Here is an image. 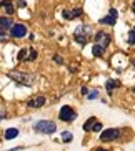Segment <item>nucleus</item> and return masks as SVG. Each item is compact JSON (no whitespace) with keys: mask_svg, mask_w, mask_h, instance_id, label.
Returning <instances> with one entry per match:
<instances>
[{"mask_svg":"<svg viewBox=\"0 0 135 151\" xmlns=\"http://www.w3.org/2000/svg\"><path fill=\"white\" fill-rule=\"evenodd\" d=\"M33 129H35L37 133H40V134H52V133H55L57 124H55L54 121H50V120H40V121H37V123L33 124Z\"/></svg>","mask_w":135,"mask_h":151,"instance_id":"f257e3e1","label":"nucleus"},{"mask_svg":"<svg viewBox=\"0 0 135 151\" xmlns=\"http://www.w3.org/2000/svg\"><path fill=\"white\" fill-rule=\"evenodd\" d=\"M90 33V27H87V25H82V27H78L75 30V33H73V38H75L77 43H80V45H85L87 43V38H89Z\"/></svg>","mask_w":135,"mask_h":151,"instance_id":"f03ea898","label":"nucleus"},{"mask_svg":"<svg viewBox=\"0 0 135 151\" xmlns=\"http://www.w3.org/2000/svg\"><path fill=\"white\" fill-rule=\"evenodd\" d=\"M59 118L62 121H65V123H72L77 118V113L72 106H62V110H60V113H59Z\"/></svg>","mask_w":135,"mask_h":151,"instance_id":"7ed1b4c3","label":"nucleus"},{"mask_svg":"<svg viewBox=\"0 0 135 151\" xmlns=\"http://www.w3.org/2000/svg\"><path fill=\"white\" fill-rule=\"evenodd\" d=\"M9 76L12 80L18 81V83H25V85H32L30 81L27 80H35L33 75H28V73H20V71H9Z\"/></svg>","mask_w":135,"mask_h":151,"instance_id":"20e7f679","label":"nucleus"},{"mask_svg":"<svg viewBox=\"0 0 135 151\" xmlns=\"http://www.w3.org/2000/svg\"><path fill=\"white\" fill-rule=\"evenodd\" d=\"M118 136H120V131L115 128H110L100 133V141H112V139H117Z\"/></svg>","mask_w":135,"mask_h":151,"instance_id":"39448f33","label":"nucleus"},{"mask_svg":"<svg viewBox=\"0 0 135 151\" xmlns=\"http://www.w3.org/2000/svg\"><path fill=\"white\" fill-rule=\"evenodd\" d=\"M10 33L15 38H22V37L27 35V27L23 23H14V27L10 28Z\"/></svg>","mask_w":135,"mask_h":151,"instance_id":"423d86ee","label":"nucleus"},{"mask_svg":"<svg viewBox=\"0 0 135 151\" xmlns=\"http://www.w3.org/2000/svg\"><path fill=\"white\" fill-rule=\"evenodd\" d=\"M115 22H117V10L115 9H110L107 17L100 18V23H104V25H115Z\"/></svg>","mask_w":135,"mask_h":151,"instance_id":"0eeeda50","label":"nucleus"},{"mask_svg":"<svg viewBox=\"0 0 135 151\" xmlns=\"http://www.w3.org/2000/svg\"><path fill=\"white\" fill-rule=\"evenodd\" d=\"M27 105L30 108H40V106H44V105H45V98L44 96H38V98H35V100H30Z\"/></svg>","mask_w":135,"mask_h":151,"instance_id":"6e6552de","label":"nucleus"},{"mask_svg":"<svg viewBox=\"0 0 135 151\" xmlns=\"http://www.w3.org/2000/svg\"><path fill=\"white\" fill-rule=\"evenodd\" d=\"M0 25H2V30H9V28L14 27V22L10 17H2L0 18Z\"/></svg>","mask_w":135,"mask_h":151,"instance_id":"1a4fd4ad","label":"nucleus"},{"mask_svg":"<svg viewBox=\"0 0 135 151\" xmlns=\"http://www.w3.org/2000/svg\"><path fill=\"white\" fill-rule=\"evenodd\" d=\"M104 52H105V47H104V45H100V43H95L94 48H92V53H94L95 57H102Z\"/></svg>","mask_w":135,"mask_h":151,"instance_id":"9d476101","label":"nucleus"},{"mask_svg":"<svg viewBox=\"0 0 135 151\" xmlns=\"http://www.w3.org/2000/svg\"><path fill=\"white\" fill-rule=\"evenodd\" d=\"M95 123H97V118H95V116H90L89 120L83 123V129H85V131H90V129L94 128V124H95Z\"/></svg>","mask_w":135,"mask_h":151,"instance_id":"9b49d317","label":"nucleus"},{"mask_svg":"<svg viewBox=\"0 0 135 151\" xmlns=\"http://www.w3.org/2000/svg\"><path fill=\"white\" fill-rule=\"evenodd\" d=\"M17 134H18V129L17 128H9V129H5L4 136L7 138V139H14V138H17Z\"/></svg>","mask_w":135,"mask_h":151,"instance_id":"f8f14e48","label":"nucleus"},{"mask_svg":"<svg viewBox=\"0 0 135 151\" xmlns=\"http://www.w3.org/2000/svg\"><path fill=\"white\" fill-rule=\"evenodd\" d=\"M2 7L5 9V12H7L9 15H12V14L15 12V10H14V5L10 4V2H7V0H2Z\"/></svg>","mask_w":135,"mask_h":151,"instance_id":"ddd939ff","label":"nucleus"},{"mask_svg":"<svg viewBox=\"0 0 135 151\" xmlns=\"http://www.w3.org/2000/svg\"><path fill=\"white\" fill-rule=\"evenodd\" d=\"M72 133H70V131H62V141L63 143H70L72 141Z\"/></svg>","mask_w":135,"mask_h":151,"instance_id":"4468645a","label":"nucleus"},{"mask_svg":"<svg viewBox=\"0 0 135 151\" xmlns=\"http://www.w3.org/2000/svg\"><path fill=\"white\" fill-rule=\"evenodd\" d=\"M127 43H128V45H135V28L128 32V38H127Z\"/></svg>","mask_w":135,"mask_h":151,"instance_id":"2eb2a0df","label":"nucleus"},{"mask_svg":"<svg viewBox=\"0 0 135 151\" xmlns=\"http://www.w3.org/2000/svg\"><path fill=\"white\" fill-rule=\"evenodd\" d=\"M105 86H107V91H112V90L115 88V86H118V81H115V80H108Z\"/></svg>","mask_w":135,"mask_h":151,"instance_id":"dca6fc26","label":"nucleus"},{"mask_svg":"<svg viewBox=\"0 0 135 151\" xmlns=\"http://www.w3.org/2000/svg\"><path fill=\"white\" fill-rule=\"evenodd\" d=\"M17 58H18V60H28V57H27V50H25V48H22L20 52H18Z\"/></svg>","mask_w":135,"mask_h":151,"instance_id":"f3484780","label":"nucleus"},{"mask_svg":"<svg viewBox=\"0 0 135 151\" xmlns=\"http://www.w3.org/2000/svg\"><path fill=\"white\" fill-rule=\"evenodd\" d=\"M37 50H33V48H30V55H28V62H32V60H35L37 58Z\"/></svg>","mask_w":135,"mask_h":151,"instance_id":"a211bd4d","label":"nucleus"},{"mask_svg":"<svg viewBox=\"0 0 135 151\" xmlns=\"http://www.w3.org/2000/svg\"><path fill=\"white\" fill-rule=\"evenodd\" d=\"M87 96H89V100H95V98H99V91H90L89 95H87Z\"/></svg>","mask_w":135,"mask_h":151,"instance_id":"6ab92c4d","label":"nucleus"},{"mask_svg":"<svg viewBox=\"0 0 135 151\" xmlns=\"http://www.w3.org/2000/svg\"><path fill=\"white\" fill-rule=\"evenodd\" d=\"M80 15H82V9H75V10H72V17H73V18L80 17Z\"/></svg>","mask_w":135,"mask_h":151,"instance_id":"aec40b11","label":"nucleus"},{"mask_svg":"<svg viewBox=\"0 0 135 151\" xmlns=\"http://www.w3.org/2000/svg\"><path fill=\"white\" fill-rule=\"evenodd\" d=\"M62 15H63V18H67V20H72V18H73L72 17V12H68V10H63Z\"/></svg>","mask_w":135,"mask_h":151,"instance_id":"412c9836","label":"nucleus"},{"mask_svg":"<svg viewBox=\"0 0 135 151\" xmlns=\"http://www.w3.org/2000/svg\"><path fill=\"white\" fill-rule=\"evenodd\" d=\"M104 37H105V33H104V32H97V33H95V40L99 42L100 38H104Z\"/></svg>","mask_w":135,"mask_h":151,"instance_id":"4be33fe9","label":"nucleus"},{"mask_svg":"<svg viewBox=\"0 0 135 151\" xmlns=\"http://www.w3.org/2000/svg\"><path fill=\"white\" fill-rule=\"evenodd\" d=\"M100 129H102V124H100L99 121H97V123L94 124V128H92V131H100Z\"/></svg>","mask_w":135,"mask_h":151,"instance_id":"5701e85b","label":"nucleus"},{"mask_svg":"<svg viewBox=\"0 0 135 151\" xmlns=\"http://www.w3.org/2000/svg\"><path fill=\"white\" fill-rule=\"evenodd\" d=\"M25 5H27V2H25V0H17V7H20V9H23Z\"/></svg>","mask_w":135,"mask_h":151,"instance_id":"b1692460","label":"nucleus"},{"mask_svg":"<svg viewBox=\"0 0 135 151\" xmlns=\"http://www.w3.org/2000/svg\"><path fill=\"white\" fill-rule=\"evenodd\" d=\"M108 43H110V37H108V35H105V37H104V47H107Z\"/></svg>","mask_w":135,"mask_h":151,"instance_id":"393cba45","label":"nucleus"},{"mask_svg":"<svg viewBox=\"0 0 135 151\" xmlns=\"http://www.w3.org/2000/svg\"><path fill=\"white\" fill-rule=\"evenodd\" d=\"M54 60H55V62H57V63H60V65H62V63H63V58H60L59 55H55V57H54Z\"/></svg>","mask_w":135,"mask_h":151,"instance_id":"a878e982","label":"nucleus"},{"mask_svg":"<svg viewBox=\"0 0 135 151\" xmlns=\"http://www.w3.org/2000/svg\"><path fill=\"white\" fill-rule=\"evenodd\" d=\"M82 93H83V95H89V90H87L85 86H83V88H82Z\"/></svg>","mask_w":135,"mask_h":151,"instance_id":"bb28decb","label":"nucleus"},{"mask_svg":"<svg viewBox=\"0 0 135 151\" xmlns=\"http://www.w3.org/2000/svg\"><path fill=\"white\" fill-rule=\"evenodd\" d=\"M132 10H134V14H135V0H134V4H132Z\"/></svg>","mask_w":135,"mask_h":151,"instance_id":"cd10ccee","label":"nucleus"},{"mask_svg":"<svg viewBox=\"0 0 135 151\" xmlns=\"http://www.w3.org/2000/svg\"><path fill=\"white\" fill-rule=\"evenodd\" d=\"M97 151H107V150H102V148H99V150H97Z\"/></svg>","mask_w":135,"mask_h":151,"instance_id":"c85d7f7f","label":"nucleus"},{"mask_svg":"<svg viewBox=\"0 0 135 151\" xmlns=\"http://www.w3.org/2000/svg\"><path fill=\"white\" fill-rule=\"evenodd\" d=\"M132 91H134V93H135V86H134V88H132Z\"/></svg>","mask_w":135,"mask_h":151,"instance_id":"c756f323","label":"nucleus"},{"mask_svg":"<svg viewBox=\"0 0 135 151\" xmlns=\"http://www.w3.org/2000/svg\"><path fill=\"white\" fill-rule=\"evenodd\" d=\"M132 63H134V65H135V60H134V62H132Z\"/></svg>","mask_w":135,"mask_h":151,"instance_id":"7c9ffc66","label":"nucleus"}]
</instances>
